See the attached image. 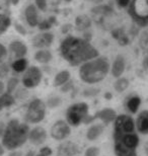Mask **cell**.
I'll return each instance as SVG.
<instances>
[{"instance_id": "30bf717a", "label": "cell", "mask_w": 148, "mask_h": 156, "mask_svg": "<svg viewBox=\"0 0 148 156\" xmlns=\"http://www.w3.org/2000/svg\"><path fill=\"white\" fill-rule=\"evenodd\" d=\"M29 140L34 145H42L47 140V131L43 127H36L30 131Z\"/></svg>"}, {"instance_id": "8992f818", "label": "cell", "mask_w": 148, "mask_h": 156, "mask_svg": "<svg viewBox=\"0 0 148 156\" xmlns=\"http://www.w3.org/2000/svg\"><path fill=\"white\" fill-rule=\"evenodd\" d=\"M46 108L47 105L42 99L34 98L33 99L29 107H27L24 119L30 124H39L46 117Z\"/></svg>"}, {"instance_id": "836d02e7", "label": "cell", "mask_w": 148, "mask_h": 156, "mask_svg": "<svg viewBox=\"0 0 148 156\" xmlns=\"http://www.w3.org/2000/svg\"><path fill=\"white\" fill-rule=\"evenodd\" d=\"M47 2L48 0H36V5L42 11H45L47 8Z\"/></svg>"}, {"instance_id": "4316f807", "label": "cell", "mask_w": 148, "mask_h": 156, "mask_svg": "<svg viewBox=\"0 0 148 156\" xmlns=\"http://www.w3.org/2000/svg\"><path fill=\"white\" fill-rule=\"evenodd\" d=\"M61 104H62V99L59 96H51V98H48V101H47L46 105L49 108H55L59 107Z\"/></svg>"}, {"instance_id": "d6986e66", "label": "cell", "mask_w": 148, "mask_h": 156, "mask_svg": "<svg viewBox=\"0 0 148 156\" xmlns=\"http://www.w3.org/2000/svg\"><path fill=\"white\" fill-rule=\"evenodd\" d=\"M70 72L68 70H62L59 73L56 74V76L54 77V81L53 84L54 86H63L65 83H67L70 80Z\"/></svg>"}, {"instance_id": "e0dca14e", "label": "cell", "mask_w": 148, "mask_h": 156, "mask_svg": "<svg viewBox=\"0 0 148 156\" xmlns=\"http://www.w3.org/2000/svg\"><path fill=\"white\" fill-rule=\"evenodd\" d=\"M105 127L102 124H94L92 126H90L86 131V138L89 141H94L97 138H99V136L102 135Z\"/></svg>"}, {"instance_id": "4dcf8cb0", "label": "cell", "mask_w": 148, "mask_h": 156, "mask_svg": "<svg viewBox=\"0 0 148 156\" xmlns=\"http://www.w3.org/2000/svg\"><path fill=\"white\" fill-rule=\"evenodd\" d=\"M6 56H7V50L2 44H0V64L3 63V61L5 60Z\"/></svg>"}, {"instance_id": "5bb4252c", "label": "cell", "mask_w": 148, "mask_h": 156, "mask_svg": "<svg viewBox=\"0 0 148 156\" xmlns=\"http://www.w3.org/2000/svg\"><path fill=\"white\" fill-rule=\"evenodd\" d=\"M9 51H10L16 59L23 58L27 53V48L20 41H13L9 44Z\"/></svg>"}, {"instance_id": "bcb514c9", "label": "cell", "mask_w": 148, "mask_h": 156, "mask_svg": "<svg viewBox=\"0 0 148 156\" xmlns=\"http://www.w3.org/2000/svg\"><path fill=\"white\" fill-rule=\"evenodd\" d=\"M66 1H68V2H69V1H71V0H66Z\"/></svg>"}, {"instance_id": "7c38bea8", "label": "cell", "mask_w": 148, "mask_h": 156, "mask_svg": "<svg viewBox=\"0 0 148 156\" xmlns=\"http://www.w3.org/2000/svg\"><path fill=\"white\" fill-rule=\"evenodd\" d=\"M125 69H126L125 58L123 57L122 55H118L117 57L115 58L114 62H113V65L111 68L112 75L118 79V78L121 77L123 75V73L125 72Z\"/></svg>"}, {"instance_id": "ee69618b", "label": "cell", "mask_w": 148, "mask_h": 156, "mask_svg": "<svg viewBox=\"0 0 148 156\" xmlns=\"http://www.w3.org/2000/svg\"><path fill=\"white\" fill-rule=\"evenodd\" d=\"M105 98H111V94H110V92H106V94L105 95Z\"/></svg>"}, {"instance_id": "e575fe53", "label": "cell", "mask_w": 148, "mask_h": 156, "mask_svg": "<svg viewBox=\"0 0 148 156\" xmlns=\"http://www.w3.org/2000/svg\"><path fill=\"white\" fill-rule=\"evenodd\" d=\"M8 66L6 64L4 63H2V64H0V77H3V76H5L6 74L8 73Z\"/></svg>"}, {"instance_id": "d4e9b609", "label": "cell", "mask_w": 148, "mask_h": 156, "mask_svg": "<svg viewBox=\"0 0 148 156\" xmlns=\"http://www.w3.org/2000/svg\"><path fill=\"white\" fill-rule=\"evenodd\" d=\"M18 83H20V80H18L16 77L9 78L7 83H6V92L9 93V94H11V93L17 88Z\"/></svg>"}, {"instance_id": "f6af8a7d", "label": "cell", "mask_w": 148, "mask_h": 156, "mask_svg": "<svg viewBox=\"0 0 148 156\" xmlns=\"http://www.w3.org/2000/svg\"><path fill=\"white\" fill-rule=\"evenodd\" d=\"M91 1H97V0H91Z\"/></svg>"}, {"instance_id": "2e32d148", "label": "cell", "mask_w": 148, "mask_h": 156, "mask_svg": "<svg viewBox=\"0 0 148 156\" xmlns=\"http://www.w3.org/2000/svg\"><path fill=\"white\" fill-rule=\"evenodd\" d=\"M24 14H26V20L27 21V23H29L31 27L39 26V14H38V10H37L36 6L33 4H30L26 8Z\"/></svg>"}, {"instance_id": "603a6c76", "label": "cell", "mask_w": 148, "mask_h": 156, "mask_svg": "<svg viewBox=\"0 0 148 156\" xmlns=\"http://www.w3.org/2000/svg\"><path fill=\"white\" fill-rule=\"evenodd\" d=\"M15 102V98H13L12 94H9V93H3V94L0 95V111L4 108H9L11 107L12 105H14Z\"/></svg>"}, {"instance_id": "f35d334b", "label": "cell", "mask_w": 148, "mask_h": 156, "mask_svg": "<svg viewBox=\"0 0 148 156\" xmlns=\"http://www.w3.org/2000/svg\"><path fill=\"white\" fill-rule=\"evenodd\" d=\"M5 90H6V86L4 85V83H3L1 80H0V95L3 94Z\"/></svg>"}, {"instance_id": "60d3db41", "label": "cell", "mask_w": 148, "mask_h": 156, "mask_svg": "<svg viewBox=\"0 0 148 156\" xmlns=\"http://www.w3.org/2000/svg\"><path fill=\"white\" fill-rule=\"evenodd\" d=\"M8 156H23V153L20 151H12Z\"/></svg>"}, {"instance_id": "74e56055", "label": "cell", "mask_w": 148, "mask_h": 156, "mask_svg": "<svg viewBox=\"0 0 148 156\" xmlns=\"http://www.w3.org/2000/svg\"><path fill=\"white\" fill-rule=\"evenodd\" d=\"M5 129H6V125L3 123L2 121H0V137H2L4 135Z\"/></svg>"}, {"instance_id": "6da1fadb", "label": "cell", "mask_w": 148, "mask_h": 156, "mask_svg": "<svg viewBox=\"0 0 148 156\" xmlns=\"http://www.w3.org/2000/svg\"><path fill=\"white\" fill-rule=\"evenodd\" d=\"M62 57L71 66H78L99 57V51L86 40L68 37L60 46Z\"/></svg>"}, {"instance_id": "ffe728a7", "label": "cell", "mask_w": 148, "mask_h": 156, "mask_svg": "<svg viewBox=\"0 0 148 156\" xmlns=\"http://www.w3.org/2000/svg\"><path fill=\"white\" fill-rule=\"evenodd\" d=\"M140 105H141V98L137 95H133L128 99L127 102H126V108H127V110L130 112V113L136 114L137 111L139 110Z\"/></svg>"}, {"instance_id": "cb8c5ba5", "label": "cell", "mask_w": 148, "mask_h": 156, "mask_svg": "<svg viewBox=\"0 0 148 156\" xmlns=\"http://www.w3.org/2000/svg\"><path fill=\"white\" fill-rule=\"evenodd\" d=\"M129 87V80L127 78L120 77L117 79V81L114 83V88L117 92H123L125 91Z\"/></svg>"}, {"instance_id": "44dd1931", "label": "cell", "mask_w": 148, "mask_h": 156, "mask_svg": "<svg viewBox=\"0 0 148 156\" xmlns=\"http://www.w3.org/2000/svg\"><path fill=\"white\" fill-rule=\"evenodd\" d=\"M75 26H76L77 30H84L91 26L90 18L87 15H79L76 20H75Z\"/></svg>"}, {"instance_id": "484cf974", "label": "cell", "mask_w": 148, "mask_h": 156, "mask_svg": "<svg viewBox=\"0 0 148 156\" xmlns=\"http://www.w3.org/2000/svg\"><path fill=\"white\" fill-rule=\"evenodd\" d=\"M10 26V20L4 14H0V34L4 33Z\"/></svg>"}, {"instance_id": "52a82bcc", "label": "cell", "mask_w": 148, "mask_h": 156, "mask_svg": "<svg viewBox=\"0 0 148 156\" xmlns=\"http://www.w3.org/2000/svg\"><path fill=\"white\" fill-rule=\"evenodd\" d=\"M42 71L39 67L31 66L29 67L24 72L21 82L26 88H34L37 87L42 81Z\"/></svg>"}, {"instance_id": "83f0119b", "label": "cell", "mask_w": 148, "mask_h": 156, "mask_svg": "<svg viewBox=\"0 0 148 156\" xmlns=\"http://www.w3.org/2000/svg\"><path fill=\"white\" fill-rule=\"evenodd\" d=\"M54 23H55V18L50 17L49 20H46L42 21L41 23H39V27H40V30H47L53 26Z\"/></svg>"}, {"instance_id": "9c48e42d", "label": "cell", "mask_w": 148, "mask_h": 156, "mask_svg": "<svg viewBox=\"0 0 148 156\" xmlns=\"http://www.w3.org/2000/svg\"><path fill=\"white\" fill-rule=\"evenodd\" d=\"M54 42V35L52 33L45 32V33H41L38 34L34 37L33 39V45L36 48L42 50L45 48L50 47Z\"/></svg>"}, {"instance_id": "3957f363", "label": "cell", "mask_w": 148, "mask_h": 156, "mask_svg": "<svg viewBox=\"0 0 148 156\" xmlns=\"http://www.w3.org/2000/svg\"><path fill=\"white\" fill-rule=\"evenodd\" d=\"M110 71V63L106 57H97L79 68V77L84 83L96 84L103 81Z\"/></svg>"}, {"instance_id": "7bdbcfd3", "label": "cell", "mask_w": 148, "mask_h": 156, "mask_svg": "<svg viewBox=\"0 0 148 156\" xmlns=\"http://www.w3.org/2000/svg\"><path fill=\"white\" fill-rule=\"evenodd\" d=\"M36 155H37V154L34 153V152L33 150L29 151V152H27V153L26 154V156H36Z\"/></svg>"}, {"instance_id": "ba28073f", "label": "cell", "mask_w": 148, "mask_h": 156, "mask_svg": "<svg viewBox=\"0 0 148 156\" xmlns=\"http://www.w3.org/2000/svg\"><path fill=\"white\" fill-rule=\"evenodd\" d=\"M71 133V128L67 122L64 120H59L53 124L51 128V137L57 141H63L68 138Z\"/></svg>"}, {"instance_id": "277c9868", "label": "cell", "mask_w": 148, "mask_h": 156, "mask_svg": "<svg viewBox=\"0 0 148 156\" xmlns=\"http://www.w3.org/2000/svg\"><path fill=\"white\" fill-rule=\"evenodd\" d=\"M88 105L86 102H76L71 105L66 112V122L73 127H78L88 116Z\"/></svg>"}, {"instance_id": "5b68a950", "label": "cell", "mask_w": 148, "mask_h": 156, "mask_svg": "<svg viewBox=\"0 0 148 156\" xmlns=\"http://www.w3.org/2000/svg\"><path fill=\"white\" fill-rule=\"evenodd\" d=\"M129 13L136 23L141 27L148 24V0H131Z\"/></svg>"}, {"instance_id": "4fadbf2b", "label": "cell", "mask_w": 148, "mask_h": 156, "mask_svg": "<svg viewBox=\"0 0 148 156\" xmlns=\"http://www.w3.org/2000/svg\"><path fill=\"white\" fill-rule=\"evenodd\" d=\"M94 119H99L100 121L103 122V124L108 125L112 122H115L116 118H117V114L116 112L113 110V108H103L102 111L97 112V113L94 115Z\"/></svg>"}, {"instance_id": "7a4b0ae2", "label": "cell", "mask_w": 148, "mask_h": 156, "mask_svg": "<svg viewBox=\"0 0 148 156\" xmlns=\"http://www.w3.org/2000/svg\"><path fill=\"white\" fill-rule=\"evenodd\" d=\"M30 128L27 124L12 119L6 125L4 135L2 136V145L8 150H15L21 147L29 140Z\"/></svg>"}, {"instance_id": "ab89813d", "label": "cell", "mask_w": 148, "mask_h": 156, "mask_svg": "<svg viewBox=\"0 0 148 156\" xmlns=\"http://www.w3.org/2000/svg\"><path fill=\"white\" fill-rule=\"evenodd\" d=\"M48 1H49V3H50L51 5H53V6H57V5L60 4L61 0H48Z\"/></svg>"}, {"instance_id": "7402d4cb", "label": "cell", "mask_w": 148, "mask_h": 156, "mask_svg": "<svg viewBox=\"0 0 148 156\" xmlns=\"http://www.w3.org/2000/svg\"><path fill=\"white\" fill-rule=\"evenodd\" d=\"M11 68L13 69L14 72H17V73L26 72V70L27 69V59H24V58L16 59V60L13 61V63L11 64Z\"/></svg>"}, {"instance_id": "d590c367", "label": "cell", "mask_w": 148, "mask_h": 156, "mask_svg": "<svg viewBox=\"0 0 148 156\" xmlns=\"http://www.w3.org/2000/svg\"><path fill=\"white\" fill-rule=\"evenodd\" d=\"M131 0H117V3L120 7H127L128 5H130Z\"/></svg>"}, {"instance_id": "f1b7e54d", "label": "cell", "mask_w": 148, "mask_h": 156, "mask_svg": "<svg viewBox=\"0 0 148 156\" xmlns=\"http://www.w3.org/2000/svg\"><path fill=\"white\" fill-rule=\"evenodd\" d=\"M99 89L90 87V88H86L83 90V95L85 96V98H93V96L99 94Z\"/></svg>"}, {"instance_id": "ac0fdd59", "label": "cell", "mask_w": 148, "mask_h": 156, "mask_svg": "<svg viewBox=\"0 0 148 156\" xmlns=\"http://www.w3.org/2000/svg\"><path fill=\"white\" fill-rule=\"evenodd\" d=\"M52 59H53L52 53L50 52L49 50H46V49L39 50V51H37L36 54H34V60L41 64L49 63Z\"/></svg>"}, {"instance_id": "f546056e", "label": "cell", "mask_w": 148, "mask_h": 156, "mask_svg": "<svg viewBox=\"0 0 148 156\" xmlns=\"http://www.w3.org/2000/svg\"><path fill=\"white\" fill-rule=\"evenodd\" d=\"M99 149L92 146V147H88L86 149L84 156H99Z\"/></svg>"}, {"instance_id": "b9f144b4", "label": "cell", "mask_w": 148, "mask_h": 156, "mask_svg": "<svg viewBox=\"0 0 148 156\" xmlns=\"http://www.w3.org/2000/svg\"><path fill=\"white\" fill-rule=\"evenodd\" d=\"M4 154V147H3V145L0 143V156H2Z\"/></svg>"}, {"instance_id": "1f68e13d", "label": "cell", "mask_w": 148, "mask_h": 156, "mask_svg": "<svg viewBox=\"0 0 148 156\" xmlns=\"http://www.w3.org/2000/svg\"><path fill=\"white\" fill-rule=\"evenodd\" d=\"M74 88V83L72 82V81L69 80L67 83H65L64 85L61 86V91L63 92H68V91H70L71 89H73Z\"/></svg>"}, {"instance_id": "9a60e30c", "label": "cell", "mask_w": 148, "mask_h": 156, "mask_svg": "<svg viewBox=\"0 0 148 156\" xmlns=\"http://www.w3.org/2000/svg\"><path fill=\"white\" fill-rule=\"evenodd\" d=\"M136 129L142 135L148 134V111H142L138 115L136 120Z\"/></svg>"}, {"instance_id": "8d00e7d4", "label": "cell", "mask_w": 148, "mask_h": 156, "mask_svg": "<svg viewBox=\"0 0 148 156\" xmlns=\"http://www.w3.org/2000/svg\"><path fill=\"white\" fill-rule=\"evenodd\" d=\"M15 30H16L17 32L20 34V35H26V34H27L26 29H24V27L21 26V24H20V23L15 24Z\"/></svg>"}, {"instance_id": "8fae6325", "label": "cell", "mask_w": 148, "mask_h": 156, "mask_svg": "<svg viewBox=\"0 0 148 156\" xmlns=\"http://www.w3.org/2000/svg\"><path fill=\"white\" fill-rule=\"evenodd\" d=\"M77 153V146L71 141H66L61 143L57 150V156H75Z\"/></svg>"}, {"instance_id": "d6a6232c", "label": "cell", "mask_w": 148, "mask_h": 156, "mask_svg": "<svg viewBox=\"0 0 148 156\" xmlns=\"http://www.w3.org/2000/svg\"><path fill=\"white\" fill-rule=\"evenodd\" d=\"M52 154V149L50 147H43L36 156H50Z\"/></svg>"}]
</instances>
